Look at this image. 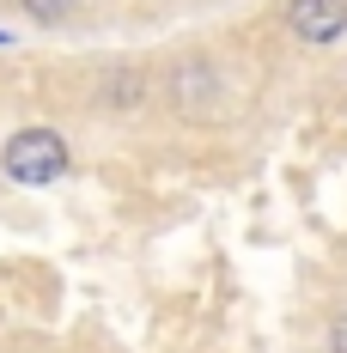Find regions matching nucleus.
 <instances>
[{"mask_svg":"<svg viewBox=\"0 0 347 353\" xmlns=\"http://www.w3.org/2000/svg\"><path fill=\"white\" fill-rule=\"evenodd\" d=\"M0 165H6L12 183H55L68 171V141L55 128H19L0 152Z\"/></svg>","mask_w":347,"mask_h":353,"instance_id":"1","label":"nucleus"},{"mask_svg":"<svg viewBox=\"0 0 347 353\" xmlns=\"http://www.w3.org/2000/svg\"><path fill=\"white\" fill-rule=\"evenodd\" d=\"M329 353H347V317L335 323V329H329Z\"/></svg>","mask_w":347,"mask_h":353,"instance_id":"4","label":"nucleus"},{"mask_svg":"<svg viewBox=\"0 0 347 353\" xmlns=\"http://www.w3.org/2000/svg\"><path fill=\"white\" fill-rule=\"evenodd\" d=\"M73 0H25V12H37V19H61Z\"/></svg>","mask_w":347,"mask_h":353,"instance_id":"3","label":"nucleus"},{"mask_svg":"<svg viewBox=\"0 0 347 353\" xmlns=\"http://www.w3.org/2000/svg\"><path fill=\"white\" fill-rule=\"evenodd\" d=\"M293 31L305 43H335L347 31V0H293Z\"/></svg>","mask_w":347,"mask_h":353,"instance_id":"2","label":"nucleus"}]
</instances>
